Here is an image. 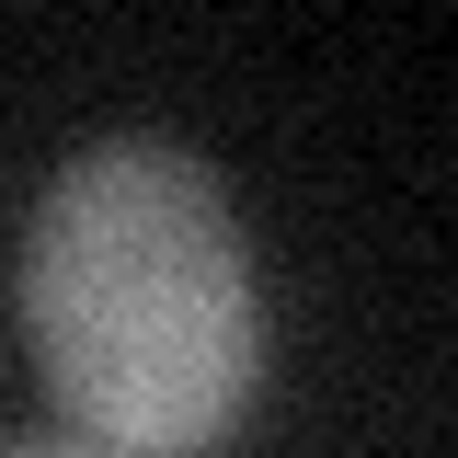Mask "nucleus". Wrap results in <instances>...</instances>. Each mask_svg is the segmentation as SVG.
I'll use <instances>...</instances> for the list:
<instances>
[{
    "label": "nucleus",
    "instance_id": "f03ea898",
    "mask_svg": "<svg viewBox=\"0 0 458 458\" xmlns=\"http://www.w3.org/2000/svg\"><path fill=\"white\" fill-rule=\"evenodd\" d=\"M0 458H92V447H0Z\"/></svg>",
    "mask_w": 458,
    "mask_h": 458
},
{
    "label": "nucleus",
    "instance_id": "f257e3e1",
    "mask_svg": "<svg viewBox=\"0 0 458 458\" xmlns=\"http://www.w3.org/2000/svg\"><path fill=\"white\" fill-rule=\"evenodd\" d=\"M23 344L104 458H195L264 378V298L195 149L104 138L23 218Z\"/></svg>",
    "mask_w": 458,
    "mask_h": 458
}]
</instances>
